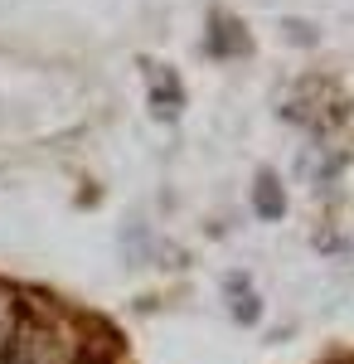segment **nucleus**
I'll return each instance as SVG.
<instances>
[{
	"instance_id": "f257e3e1",
	"label": "nucleus",
	"mask_w": 354,
	"mask_h": 364,
	"mask_svg": "<svg viewBox=\"0 0 354 364\" xmlns=\"http://www.w3.org/2000/svg\"><path fill=\"white\" fill-rule=\"evenodd\" d=\"M151 107L161 117H175L185 107V87H180V78L170 68H151Z\"/></svg>"
},
{
	"instance_id": "f03ea898",
	"label": "nucleus",
	"mask_w": 354,
	"mask_h": 364,
	"mask_svg": "<svg viewBox=\"0 0 354 364\" xmlns=\"http://www.w3.org/2000/svg\"><path fill=\"white\" fill-rule=\"evenodd\" d=\"M209 54H247V34L233 15H214V29H209Z\"/></svg>"
},
{
	"instance_id": "7ed1b4c3",
	"label": "nucleus",
	"mask_w": 354,
	"mask_h": 364,
	"mask_svg": "<svg viewBox=\"0 0 354 364\" xmlns=\"http://www.w3.org/2000/svg\"><path fill=\"white\" fill-rule=\"evenodd\" d=\"M257 214H262V219H277V214H281V190H277L272 175L257 180Z\"/></svg>"
}]
</instances>
